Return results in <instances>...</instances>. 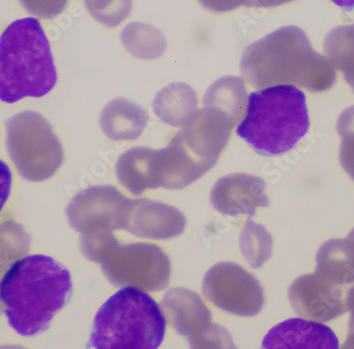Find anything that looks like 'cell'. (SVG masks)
Returning a JSON list of instances; mask_svg holds the SVG:
<instances>
[{"label": "cell", "mask_w": 354, "mask_h": 349, "mask_svg": "<svg viewBox=\"0 0 354 349\" xmlns=\"http://www.w3.org/2000/svg\"><path fill=\"white\" fill-rule=\"evenodd\" d=\"M73 291L68 269L43 254L16 261L0 281L8 323L23 337L48 330L55 315L71 301Z\"/></svg>", "instance_id": "6da1fadb"}, {"label": "cell", "mask_w": 354, "mask_h": 349, "mask_svg": "<svg viewBox=\"0 0 354 349\" xmlns=\"http://www.w3.org/2000/svg\"><path fill=\"white\" fill-rule=\"evenodd\" d=\"M57 72L50 43L39 19H17L0 35V101L41 98L55 88Z\"/></svg>", "instance_id": "7a4b0ae2"}, {"label": "cell", "mask_w": 354, "mask_h": 349, "mask_svg": "<svg viewBox=\"0 0 354 349\" xmlns=\"http://www.w3.org/2000/svg\"><path fill=\"white\" fill-rule=\"evenodd\" d=\"M306 95L293 85H277L252 92L236 134L263 157L291 152L309 132Z\"/></svg>", "instance_id": "3957f363"}, {"label": "cell", "mask_w": 354, "mask_h": 349, "mask_svg": "<svg viewBox=\"0 0 354 349\" xmlns=\"http://www.w3.org/2000/svg\"><path fill=\"white\" fill-rule=\"evenodd\" d=\"M241 70L257 88L270 85L298 84L317 90L313 72L334 73L323 57L316 54L304 32L281 28L244 50Z\"/></svg>", "instance_id": "277c9868"}, {"label": "cell", "mask_w": 354, "mask_h": 349, "mask_svg": "<svg viewBox=\"0 0 354 349\" xmlns=\"http://www.w3.org/2000/svg\"><path fill=\"white\" fill-rule=\"evenodd\" d=\"M166 326L162 309L148 293L125 287L95 315L87 348L157 349Z\"/></svg>", "instance_id": "5b68a950"}, {"label": "cell", "mask_w": 354, "mask_h": 349, "mask_svg": "<svg viewBox=\"0 0 354 349\" xmlns=\"http://www.w3.org/2000/svg\"><path fill=\"white\" fill-rule=\"evenodd\" d=\"M8 148L21 176L32 181L50 178L63 161V150L50 125L28 111L7 122Z\"/></svg>", "instance_id": "8992f818"}, {"label": "cell", "mask_w": 354, "mask_h": 349, "mask_svg": "<svg viewBox=\"0 0 354 349\" xmlns=\"http://www.w3.org/2000/svg\"><path fill=\"white\" fill-rule=\"evenodd\" d=\"M97 263H101L109 281L116 286L159 291L166 288L170 279L168 257L150 243L122 246L115 239Z\"/></svg>", "instance_id": "52a82bcc"}, {"label": "cell", "mask_w": 354, "mask_h": 349, "mask_svg": "<svg viewBox=\"0 0 354 349\" xmlns=\"http://www.w3.org/2000/svg\"><path fill=\"white\" fill-rule=\"evenodd\" d=\"M129 202L114 186H93L73 198L67 215L71 226L82 234V239H91L122 229Z\"/></svg>", "instance_id": "ba28073f"}, {"label": "cell", "mask_w": 354, "mask_h": 349, "mask_svg": "<svg viewBox=\"0 0 354 349\" xmlns=\"http://www.w3.org/2000/svg\"><path fill=\"white\" fill-rule=\"evenodd\" d=\"M205 297L223 310L250 317L263 306L261 286L243 268L221 263L209 270L203 283Z\"/></svg>", "instance_id": "9c48e42d"}, {"label": "cell", "mask_w": 354, "mask_h": 349, "mask_svg": "<svg viewBox=\"0 0 354 349\" xmlns=\"http://www.w3.org/2000/svg\"><path fill=\"white\" fill-rule=\"evenodd\" d=\"M339 281L317 271L292 286L290 299L299 315L327 321L346 310L343 288Z\"/></svg>", "instance_id": "30bf717a"}, {"label": "cell", "mask_w": 354, "mask_h": 349, "mask_svg": "<svg viewBox=\"0 0 354 349\" xmlns=\"http://www.w3.org/2000/svg\"><path fill=\"white\" fill-rule=\"evenodd\" d=\"M186 219L180 211L150 200H130L125 210L122 229L140 237L167 239L184 232Z\"/></svg>", "instance_id": "8fae6325"}, {"label": "cell", "mask_w": 354, "mask_h": 349, "mask_svg": "<svg viewBox=\"0 0 354 349\" xmlns=\"http://www.w3.org/2000/svg\"><path fill=\"white\" fill-rule=\"evenodd\" d=\"M264 349H337L339 339L323 323L290 319L270 329L262 342Z\"/></svg>", "instance_id": "7c38bea8"}, {"label": "cell", "mask_w": 354, "mask_h": 349, "mask_svg": "<svg viewBox=\"0 0 354 349\" xmlns=\"http://www.w3.org/2000/svg\"><path fill=\"white\" fill-rule=\"evenodd\" d=\"M214 208L225 215H254L258 206H268L266 184L259 178L239 174L218 180L212 193Z\"/></svg>", "instance_id": "4fadbf2b"}, {"label": "cell", "mask_w": 354, "mask_h": 349, "mask_svg": "<svg viewBox=\"0 0 354 349\" xmlns=\"http://www.w3.org/2000/svg\"><path fill=\"white\" fill-rule=\"evenodd\" d=\"M164 307L171 317L173 326L188 337L191 346L202 347V339L212 338V317L208 309L196 293L185 289H173L164 301Z\"/></svg>", "instance_id": "5bb4252c"}, {"label": "cell", "mask_w": 354, "mask_h": 349, "mask_svg": "<svg viewBox=\"0 0 354 349\" xmlns=\"http://www.w3.org/2000/svg\"><path fill=\"white\" fill-rule=\"evenodd\" d=\"M147 116L136 105L115 101L104 109L101 124L109 138L115 140L137 138L146 126Z\"/></svg>", "instance_id": "9a60e30c"}, {"label": "cell", "mask_w": 354, "mask_h": 349, "mask_svg": "<svg viewBox=\"0 0 354 349\" xmlns=\"http://www.w3.org/2000/svg\"><path fill=\"white\" fill-rule=\"evenodd\" d=\"M29 245L30 236L19 223L7 221L0 225V277L28 253Z\"/></svg>", "instance_id": "2e32d148"}, {"label": "cell", "mask_w": 354, "mask_h": 349, "mask_svg": "<svg viewBox=\"0 0 354 349\" xmlns=\"http://www.w3.org/2000/svg\"><path fill=\"white\" fill-rule=\"evenodd\" d=\"M86 5L95 19L115 27L130 14L132 0H86Z\"/></svg>", "instance_id": "e0dca14e"}, {"label": "cell", "mask_w": 354, "mask_h": 349, "mask_svg": "<svg viewBox=\"0 0 354 349\" xmlns=\"http://www.w3.org/2000/svg\"><path fill=\"white\" fill-rule=\"evenodd\" d=\"M12 172L9 166L0 160V212L3 211L6 202L11 193Z\"/></svg>", "instance_id": "ac0fdd59"}, {"label": "cell", "mask_w": 354, "mask_h": 349, "mask_svg": "<svg viewBox=\"0 0 354 349\" xmlns=\"http://www.w3.org/2000/svg\"><path fill=\"white\" fill-rule=\"evenodd\" d=\"M206 9L214 12H227L244 6V0H200Z\"/></svg>", "instance_id": "d6986e66"}, {"label": "cell", "mask_w": 354, "mask_h": 349, "mask_svg": "<svg viewBox=\"0 0 354 349\" xmlns=\"http://www.w3.org/2000/svg\"><path fill=\"white\" fill-rule=\"evenodd\" d=\"M291 1L293 0H245L244 6L248 8H274Z\"/></svg>", "instance_id": "ffe728a7"}, {"label": "cell", "mask_w": 354, "mask_h": 349, "mask_svg": "<svg viewBox=\"0 0 354 349\" xmlns=\"http://www.w3.org/2000/svg\"><path fill=\"white\" fill-rule=\"evenodd\" d=\"M331 1L342 8L344 11L351 12L354 9V0H331Z\"/></svg>", "instance_id": "44dd1931"}, {"label": "cell", "mask_w": 354, "mask_h": 349, "mask_svg": "<svg viewBox=\"0 0 354 349\" xmlns=\"http://www.w3.org/2000/svg\"><path fill=\"white\" fill-rule=\"evenodd\" d=\"M170 105H172V106L176 107V103L170 102ZM177 107H178V109H180V107H182V105H180V103H177Z\"/></svg>", "instance_id": "7402d4cb"}, {"label": "cell", "mask_w": 354, "mask_h": 349, "mask_svg": "<svg viewBox=\"0 0 354 349\" xmlns=\"http://www.w3.org/2000/svg\"><path fill=\"white\" fill-rule=\"evenodd\" d=\"M3 311H5V309L3 308V306H1V304H0V313L3 312Z\"/></svg>", "instance_id": "603a6c76"}]
</instances>
